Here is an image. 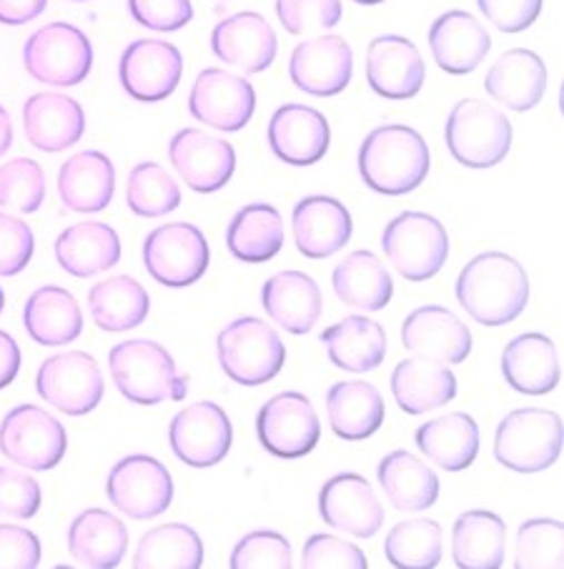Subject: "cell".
Wrapping results in <instances>:
<instances>
[{
	"mask_svg": "<svg viewBox=\"0 0 564 569\" xmlns=\"http://www.w3.org/2000/svg\"><path fill=\"white\" fill-rule=\"evenodd\" d=\"M457 299L482 327H507L527 309V271L509 253H479L459 273Z\"/></svg>",
	"mask_w": 564,
	"mask_h": 569,
	"instance_id": "6da1fadb",
	"label": "cell"
},
{
	"mask_svg": "<svg viewBox=\"0 0 564 569\" xmlns=\"http://www.w3.org/2000/svg\"><path fill=\"white\" fill-rule=\"evenodd\" d=\"M429 146L409 126L389 123L362 141L359 173L372 191L404 196L417 191L429 173Z\"/></svg>",
	"mask_w": 564,
	"mask_h": 569,
	"instance_id": "7a4b0ae2",
	"label": "cell"
},
{
	"mask_svg": "<svg viewBox=\"0 0 564 569\" xmlns=\"http://www.w3.org/2000/svg\"><path fill=\"white\" fill-rule=\"evenodd\" d=\"M108 369L116 389L133 405L154 407L188 395V379L178 375L174 357L151 339L121 341L108 355Z\"/></svg>",
	"mask_w": 564,
	"mask_h": 569,
	"instance_id": "3957f363",
	"label": "cell"
},
{
	"mask_svg": "<svg viewBox=\"0 0 564 569\" xmlns=\"http://www.w3.org/2000/svg\"><path fill=\"white\" fill-rule=\"evenodd\" d=\"M564 447V425L557 411L514 409L499 421L494 457L520 475H537L557 462Z\"/></svg>",
	"mask_w": 564,
	"mask_h": 569,
	"instance_id": "277c9868",
	"label": "cell"
},
{
	"mask_svg": "<svg viewBox=\"0 0 564 569\" xmlns=\"http://www.w3.org/2000/svg\"><path fill=\"white\" fill-rule=\"evenodd\" d=\"M449 153L467 169H492L512 149V123L499 108L479 98H464L452 108L444 129Z\"/></svg>",
	"mask_w": 564,
	"mask_h": 569,
	"instance_id": "5b68a950",
	"label": "cell"
},
{
	"mask_svg": "<svg viewBox=\"0 0 564 569\" xmlns=\"http://www.w3.org/2000/svg\"><path fill=\"white\" fill-rule=\"evenodd\" d=\"M216 355L224 375L241 387H261L286 365L281 337L256 317H241L221 329Z\"/></svg>",
	"mask_w": 564,
	"mask_h": 569,
	"instance_id": "8992f818",
	"label": "cell"
},
{
	"mask_svg": "<svg viewBox=\"0 0 564 569\" xmlns=\"http://www.w3.org/2000/svg\"><path fill=\"white\" fill-rule=\"evenodd\" d=\"M384 257L407 281L437 277L449 257V237L442 221L422 211H404L382 233Z\"/></svg>",
	"mask_w": 564,
	"mask_h": 569,
	"instance_id": "52a82bcc",
	"label": "cell"
},
{
	"mask_svg": "<svg viewBox=\"0 0 564 569\" xmlns=\"http://www.w3.org/2000/svg\"><path fill=\"white\" fill-rule=\"evenodd\" d=\"M23 63L38 83L71 88L91 73L93 46L81 28L48 23L26 41Z\"/></svg>",
	"mask_w": 564,
	"mask_h": 569,
	"instance_id": "ba28073f",
	"label": "cell"
},
{
	"mask_svg": "<svg viewBox=\"0 0 564 569\" xmlns=\"http://www.w3.org/2000/svg\"><path fill=\"white\" fill-rule=\"evenodd\" d=\"M209 241L199 226L178 221L164 223L144 241V263L154 281L184 289L199 281L209 269Z\"/></svg>",
	"mask_w": 564,
	"mask_h": 569,
	"instance_id": "9c48e42d",
	"label": "cell"
},
{
	"mask_svg": "<svg viewBox=\"0 0 564 569\" xmlns=\"http://www.w3.org/2000/svg\"><path fill=\"white\" fill-rule=\"evenodd\" d=\"M68 435L61 421L36 405H21L0 421V451L8 462L31 472H46L61 465Z\"/></svg>",
	"mask_w": 564,
	"mask_h": 569,
	"instance_id": "30bf717a",
	"label": "cell"
},
{
	"mask_svg": "<svg viewBox=\"0 0 564 569\" xmlns=\"http://www.w3.org/2000/svg\"><path fill=\"white\" fill-rule=\"evenodd\" d=\"M43 401L68 417H83L103 399V375L98 361L86 351H63L46 359L36 377Z\"/></svg>",
	"mask_w": 564,
	"mask_h": 569,
	"instance_id": "8fae6325",
	"label": "cell"
},
{
	"mask_svg": "<svg viewBox=\"0 0 564 569\" xmlns=\"http://www.w3.org/2000/svg\"><path fill=\"white\" fill-rule=\"evenodd\" d=\"M106 492L118 512L146 522L161 517L174 502V479L158 459L131 455L108 475Z\"/></svg>",
	"mask_w": 564,
	"mask_h": 569,
	"instance_id": "7c38bea8",
	"label": "cell"
},
{
	"mask_svg": "<svg viewBox=\"0 0 564 569\" xmlns=\"http://www.w3.org/2000/svg\"><path fill=\"white\" fill-rule=\"evenodd\" d=\"M261 447L279 459H301L321 439V421L309 397L299 391H281L256 415Z\"/></svg>",
	"mask_w": 564,
	"mask_h": 569,
	"instance_id": "4fadbf2b",
	"label": "cell"
},
{
	"mask_svg": "<svg viewBox=\"0 0 564 569\" xmlns=\"http://www.w3.org/2000/svg\"><path fill=\"white\" fill-rule=\"evenodd\" d=\"M188 111L196 121L211 126L216 131L236 133L251 121L256 111V91L246 78L224 71V68H206L196 76Z\"/></svg>",
	"mask_w": 564,
	"mask_h": 569,
	"instance_id": "5bb4252c",
	"label": "cell"
},
{
	"mask_svg": "<svg viewBox=\"0 0 564 569\" xmlns=\"http://www.w3.org/2000/svg\"><path fill=\"white\" fill-rule=\"evenodd\" d=\"M234 429L229 415L214 401H196L174 417L168 441L184 465L206 469L219 465L229 455Z\"/></svg>",
	"mask_w": 564,
	"mask_h": 569,
	"instance_id": "9a60e30c",
	"label": "cell"
},
{
	"mask_svg": "<svg viewBox=\"0 0 564 569\" xmlns=\"http://www.w3.org/2000/svg\"><path fill=\"white\" fill-rule=\"evenodd\" d=\"M123 91L141 103H158L171 96L184 76V56L174 43L141 38L126 48L118 63Z\"/></svg>",
	"mask_w": 564,
	"mask_h": 569,
	"instance_id": "2e32d148",
	"label": "cell"
},
{
	"mask_svg": "<svg viewBox=\"0 0 564 569\" xmlns=\"http://www.w3.org/2000/svg\"><path fill=\"white\" fill-rule=\"evenodd\" d=\"M168 159L188 189L199 193L221 191L236 171L234 146L199 129L178 131L168 143Z\"/></svg>",
	"mask_w": 564,
	"mask_h": 569,
	"instance_id": "e0dca14e",
	"label": "cell"
},
{
	"mask_svg": "<svg viewBox=\"0 0 564 569\" xmlns=\"http://www.w3.org/2000/svg\"><path fill=\"white\" fill-rule=\"evenodd\" d=\"M352 73L354 53L342 36H316L301 41L289 61L291 83L316 98L339 96L349 86Z\"/></svg>",
	"mask_w": 564,
	"mask_h": 569,
	"instance_id": "ac0fdd59",
	"label": "cell"
},
{
	"mask_svg": "<svg viewBox=\"0 0 564 569\" xmlns=\"http://www.w3.org/2000/svg\"><path fill=\"white\" fill-rule=\"evenodd\" d=\"M427 78L419 48L404 36H379L366 48V81L387 101H409Z\"/></svg>",
	"mask_w": 564,
	"mask_h": 569,
	"instance_id": "d6986e66",
	"label": "cell"
},
{
	"mask_svg": "<svg viewBox=\"0 0 564 569\" xmlns=\"http://www.w3.org/2000/svg\"><path fill=\"white\" fill-rule=\"evenodd\" d=\"M319 515L332 529L369 539L384 525V507L362 475H336L321 487Z\"/></svg>",
	"mask_w": 564,
	"mask_h": 569,
	"instance_id": "ffe728a7",
	"label": "cell"
},
{
	"mask_svg": "<svg viewBox=\"0 0 564 569\" xmlns=\"http://www.w3.org/2000/svg\"><path fill=\"white\" fill-rule=\"evenodd\" d=\"M402 345L417 357L442 361V365H462L472 355V331L457 313L432 303L404 319Z\"/></svg>",
	"mask_w": 564,
	"mask_h": 569,
	"instance_id": "44dd1931",
	"label": "cell"
},
{
	"mask_svg": "<svg viewBox=\"0 0 564 569\" xmlns=\"http://www.w3.org/2000/svg\"><path fill=\"white\" fill-rule=\"evenodd\" d=\"M211 51L219 61L241 68L244 73H264L276 61L279 41L274 26L264 16L244 11L216 23Z\"/></svg>",
	"mask_w": 564,
	"mask_h": 569,
	"instance_id": "7402d4cb",
	"label": "cell"
},
{
	"mask_svg": "<svg viewBox=\"0 0 564 569\" xmlns=\"http://www.w3.org/2000/svg\"><path fill=\"white\" fill-rule=\"evenodd\" d=\"M332 129L321 111L304 103L276 108L269 121V146L289 166H314L329 151Z\"/></svg>",
	"mask_w": 564,
	"mask_h": 569,
	"instance_id": "603a6c76",
	"label": "cell"
},
{
	"mask_svg": "<svg viewBox=\"0 0 564 569\" xmlns=\"http://www.w3.org/2000/svg\"><path fill=\"white\" fill-rule=\"evenodd\" d=\"M294 241L306 259L324 261L352 239L354 223L342 201L332 196H306L291 213Z\"/></svg>",
	"mask_w": 564,
	"mask_h": 569,
	"instance_id": "cb8c5ba5",
	"label": "cell"
},
{
	"mask_svg": "<svg viewBox=\"0 0 564 569\" xmlns=\"http://www.w3.org/2000/svg\"><path fill=\"white\" fill-rule=\"evenodd\" d=\"M23 131L38 151L61 153L83 139L86 113L71 96L36 93L23 106Z\"/></svg>",
	"mask_w": 564,
	"mask_h": 569,
	"instance_id": "d4e9b609",
	"label": "cell"
},
{
	"mask_svg": "<svg viewBox=\"0 0 564 569\" xmlns=\"http://www.w3.org/2000/svg\"><path fill=\"white\" fill-rule=\"evenodd\" d=\"M429 48L444 73L467 76L487 58L492 36L472 13L449 11L432 23Z\"/></svg>",
	"mask_w": 564,
	"mask_h": 569,
	"instance_id": "484cf974",
	"label": "cell"
},
{
	"mask_svg": "<svg viewBox=\"0 0 564 569\" xmlns=\"http://www.w3.org/2000/svg\"><path fill=\"white\" fill-rule=\"evenodd\" d=\"M261 307L284 331L309 333L321 319L324 297L319 283L304 271H279L264 283Z\"/></svg>",
	"mask_w": 564,
	"mask_h": 569,
	"instance_id": "4316f807",
	"label": "cell"
},
{
	"mask_svg": "<svg viewBox=\"0 0 564 569\" xmlns=\"http://www.w3.org/2000/svg\"><path fill=\"white\" fill-rule=\"evenodd\" d=\"M484 88L494 101L512 111H532L547 91V66L534 51L512 48L494 61L484 78Z\"/></svg>",
	"mask_w": 564,
	"mask_h": 569,
	"instance_id": "83f0119b",
	"label": "cell"
},
{
	"mask_svg": "<svg viewBox=\"0 0 564 569\" xmlns=\"http://www.w3.org/2000/svg\"><path fill=\"white\" fill-rule=\"evenodd\" d=\"M502 375L520 395H550L560 385L557 347L544 333H522L502 351Z\"/></svg>",
	"mask_w": 564,
	"mask_h": 569,
	"instance_id": "f1b7e54d",
	"label": "cell"
},
{
	"mask_svg": "<svg viewBox=\"0 0 564 569\" xmlns=\"http://www.w3.org/2000/svg\"><path fill=\"white\" fill-rule=\"evenodd\" d=\"M58 267L76 279H91L121 261V239L103 221L68 226L56 239Z\"/></svg>",
	"mask_w": 564,
	"mask_h": 569,
	"instance_id": "f546056e",
	"label": "cell"
},
{
	"mask_svg": "<svg viewBox=\"0 0 564 569\" xmlns=\"http://www.w3.org/2000/svg\"><path fill=\"white\" fill-rule=\"evenodd\" d=\"M392 391L399 409L417 417L449 405L457 397V377L442 361L412 357L392 371Z\"/></svg>",
	"mask_w": 564,
	"mask_h": 569,
	"instance_id": "4dcf8cb0",
	"label": "cell"
},
{
	"mask_svg": "<svg viewBox=\"0 0 564 569\" xmlns=\"http://www.w3.org/2000/svg\"><path fill=\"white\" fill-rule=\"evenodd\" d=\"M116 169L101 151H81L58 171V196L76 213H98L113 199Z\"/></svg>",
	"mask_w": 564,
	"mask_h": 569,
	"instance_id": "1f68e13d",
	"label": "cell"
},
{
	"mask_svg": "<svg viewBox=\"0 0 564 569\" xmlns=\"http://www.w3.org/2000/svg\"><path fill=\"white\" fill-rule=\"evenodd\" d=\"M128 529L106 509H86L68 529V552L81 567L113 569L123 562Z\"/></svg>",
	"mask_w": 564,
	"mask_h": 569,
	"instance_id": "d6a6232c",
	"label": "cell"
},
{
	"mask_svg": "<svg viewBox=\"0 0 564 569\" xmlns=\"http://www.w3.org/2000/svg\"><path fill=\"white\" fill-rule=\"evenodd\" d=\"M23 327L36 345L63 347L81 337L83 311L68 289L41 287L26 301Z\"/></svg>",
	"mask_w": 564,
	"mask_h": 569,
	"instance_id": "836d02e7",
	"label": "cell"
},
{
	"mask_svg": "<svg viewBox=\"0 0 564 569\" xmlns=\"http://www.w3.org/2000/svg\"><path fill=\"white\" fill-rule=\"evenodd\" d=\"M326 415L336 437L364 441L384 425V397L369 381H339L326 395Z\"/></svg>",
	"mask_w": 564,
	"mask_h": 569,
	"instance_id": "e575fe53",
	"label": "cell"
},
{
	"mask_svg": "<svg viewBox=\"0 0 564 569\" xmlns=\"http://www.w3.org/2000/svg\"><path fill=\"white\" fill-rule=\"evenodd\" d=\"M324 347L334 367L366 375L384 365L387 331L366 317H346L324 331Z\"/></svg>",
	"mask_w": 564,
	"mask_h": 569,
	"instance_id": "d590c367",
	"label": "cell"
},
{
	"mask_svg": "<svg viewBox=\"0 0 564 569\" xmlns=\"http://www.w3.org/2000/svg\"><path fill=\"white\" fill-rule=\"evenodd\" d=\"M414 439H417L422 455L442 467L444 472H462L479 455L477 421L469 415H462V411L424 421Z\"/></svg>",
	"mask_w": 564,
	"mask_h": 569,
	"instance_id": "8d00e7d4",
	"label": "cell"
},
{
	"mask_svg": "<svg viewBox=\"0 0 564 569\" xmlns=\"http://www.w3.org/2000/svg\"><path fill=\"white\" fill-rule=\"evenodd\" d=\"M382 492L394 509L402 512H424L439 499V479L412 451H392L376 469Z\"/></svg>",
	"mask_w": 564,
	"mask_h": 569,
	"instance_id": "74e56055",
	"label": "cell"
},
{
	"mask_svg": "<svg viewBox=\"0 0 564 569\" xmlns=\"http://www.w3.org/2000/svg\"><path fill=\"white\" fill-rule=\"evenodd\" d=\"M507 525L487 509L464 512L452 529V557L459 569H499Z\"/></svg>",
	"mask_w": 564,
	"mask_h": 569,
	"instance_id": "f35d334b",
	"label": "cell"
},
{
	"mask_svg": "<svg viewBox=\"0 0 564 569\" xmlns=\"http://www.w3.org/2000/svg\"><path fill=\"white\" fill-rule=\"evenodd\" d=\"M332 287L346 307L382 311L392 301L394 283L387 267L372 251H354L332 273Z\"/></svg>",
	"mask_w": 564,
	"mask_h": 569,
	"instance_id": "ab89813d",
	"label": "cell"
},
{
	"mask_svg": "<svg viewBox=\"0 0 564 569\" xmlns=\"http://www.w3.org/2000/svg\"><path fill=\"white\" fill-rule=\"evenodd\" d=\"M226 247L244 263H266L284 249V219L271 203H249L234 213Z\"/></svg>",
	"mask_w": 564,
	"mask_h": 569,
	"instance_id": "60d3db41",
	"label": "cell"
},
{
	"mask_svg": "<svg viewBox=\"0 0 564 569\" xmlns=\"http://www.w3.org/2000/svg\"><path fill=\"white\" fill-rule=\"evenodd\" d=\"M88 309L98 329L118 333L141 327L151 309V299L133 277H113L98 281L91 289Z\"/></svg>",
	"mask_w": 564,
	"mask_h": 569,
	"instance_id": "b9f144b4",
	"label": "cell"
},
{
	"mask_svg": "<svg viewBox=\"0 0 564 569\" xmlns=\"http://www.w3.org/2000/svg\"><path fill=\"white\" fill-rule=\"evenodd\" d=\"M204 542L188 525H161L146 532L133 555L136 569H199Z\"/></svg>",
	"mask_w": 564,
	"mask_h": 569,
	"instance_id": "7bdbcfd3",
	"label": "cell"
},
{
	"mask_svg": "<svg viewBox=\"0 0 564 569\" xmlns=\"http://www.w3.org/2000/svg\"><path fill=\"white\" fill-rule=\"evenodd\" d=\"M442 527L434 519H407L387 535L384 552L394 567L432 569L444 555Z\"/></svg>",
	"mask_w": 564,
	"mask_h": 569,
	"instance_id": "ee69618b",
	"label": "cell"
},
{
	"mask_svg": "<svg viewBox=\"0 0 564 569\" xmlns=\"http://www.w3.org/2000/svg\"><path fill=\"white\" fill-rule=\"evenodd\" d=\"M126 203L141 219H161L181 206V189L161 163L144 161L128 176Z\"/></svg>",
	"mask_w": 564,
	"mask_h": 569,
	"instance_id": "f6af8a7d",
	"label": "cell"
},
{
	"mask_svg": "<svg viewBox=\"0 0 564 569\" xmlns=\"http://www.w3.org/2000/svg\"><path fill=\"white\" fill-rule=\"evenodd\" d=\"M517 569H562L564 567V529L557 519H530L520 527Z\"/></svg>",
	"mask_w": 564,
	"mask_h": 569,
	"instance_id": "bcb514c9",
	"label": "cell"
},
{
	"mask_svg": "<svg viewBox=\"0 0 564 569\" xmlns=\"http://www.w3.org/2000/svg\"><path fill=\"white\" fill-rule=\"evenodd\" d=\"M46 201V173L31 159H13L0 166V206L36 213Z\"/></svg>",
	"mask_w": 564,
	"mask_h": 569,
	"instance_id": "7dc6e473",
	"label": "cell"
},
{
	"mask_svg": "<svg viewBox=\"0 0 564 569\" xmlns=\"http://www.w3.org/2000/svg\"><path fill=\"white\" fill-rule=\"evenodd\" d=\"M229 565L231 569H289L294 567V552L284 535L264 529L239 539Z\"/></svg>",
	"mask_w": 564,
	"mask_h": 569,
	"instance_id": "c3c4849f",
	"label": "cell"
},
{
	"mask_svg": "<svg viewBox=\"0 0 564 569\" xmlns=\"http://www.w3.org/2000/svg\"><path fill=\"white\" fill-rule=\"evenodd\" d=\"M276 16L291 36L329 31L342 21V0H276Z\"/></svg>",
	"mask_w": 564,
	"mask_h": 569,
	"instance_id": "681fc988",
	"label": "cell"
},
{
	"mask_svg": "<svg viewBox=\"0 0 564 569\" xmlns=\"http://www.w3.org/2000/svg\"><path fill=\"white\" fill-rule=\"evenodd\" d=\"M43 502L41 485L13 467H0V519H31Z\"/></svg>",
	"mask_w": 564,
	"mask_h": 569,
	"instance_id": "f907efd6",
	"label": "cell"
},
{
	"mask_svg": "<svg viewBox=\"0 0 564 569\" xmlns=\"http://www.w3.org/2000/svg\"><path fill=\"white\" fill-rule=\"evenodd\" d=\"M366 555L359 547L334 535H314L304 545V569H366Z\"/></svg>",
	"mask_w": 564,
	"mask_h": 569,
	"instance_id": "816d5d0a",
	"label": "cell"
},
{
	"mask_svg": "<svg viewBox=\"0 0 564 569\" xmlns=\"http://www.w3.org/2000/svg\"><path fill=\"white\" fill-rule=\"evenodd\" d=\"M36 239L31 226L16 216L0 213V277H16L33 259Z\"/></svg>",
	"mask_w": 564,
	"mask_h": 569,
	"instance_id": "f5cc1de1",
	"label": "cell"
},
{
	"mask_svg": "<svg viewBox=\"0 0 564 569\" xmlns=\"http://www.w3.org/2000/svg\"><path fill=\"white\" fill-rule=\"evenodd\" d=\"M128 11L136 23L158 33L181 31L194 18L191 0H128Z\"/></svg>",
	"mask_w": 564,
	"mask_h": 569,
	"instance_id": "db71d44e",
	"label": "cell"
},
{
	"mask_svg": "<svg viewBox=\"0 0 564 569\" xmlns=\"http://www.w3.org/2000/svg\"><path fill=\"white\" fill-rule=\"evenodd\" d=\"M482 16L502 33H522L542 16L544 0H477Z\"/></svg>",
	"mask_w": 564,
	"mask_h": 569,
	"instance_id": "11a10c76",
	"label": "cell"
},
{
	"mask_svg": "<svg viewBox=\"0 0 564 569\" xmlns=\"http://www.w3.org/2000/svg\"><path fill=\"white\" fill-rule=\"evenodd\" d=\"M41 565V539L31 529L0 525V569H36Z\"/></svg>",
	"mask_w": 564,
	"mask_h": 569,
	"instance_id": "9f6ffc18",
	"label": "cell"
},
{
	"mask_svg": "<svg viewBox=\"0 0 564 569\" xmlns=\"http://www.w3.org/2000/svg\"><path fill=\"white\" fill-rule=\"evenodd\" d=\"M48 0H0V23L26 26L46 11Z\"/></svg>",
	"mask_w": 564,
	"mask_h": 569,
	"instance_id": "6f0895ef",
	"label": "cell"
},
{
	"mask_svg": "<svg viewBox=\"0 0 564 569\" xmlns=\"http://www.w3.org/2000/svg\"><path fill=\"white\" fill-rule=\"evenodd\" d=\"M18 371H21V347L11 333L0 331V389L13 385Z\"/></svg>",
	"mask_w": 564,
	"mask_h": 569,
	"instance_id": "680465c9",
	"label": "cell"
},
{
	"mask_svg": "<svg viewBox=\"0 0 564 569\" xmlns=\"http://www.w3.org/2000/svg\"><path fill=\"white\" fill-rule=\"evenodd\" d=\"M11 146H13V121H11V113L0 106V159H3Z\"/></svg>",
	"mask_w": 564,
	"mask_h": 569,
	"instance_id": "91938a15",
	"label": "cell"
},
{
	"mask_svg": "<svg viewBox=\"0 0 564 569\" xmlns=\"http://www.w3.org/2000/svg\"><path fill=\"white\" fill-rule=\"evenodd\" d=\"M354 3H359V6H379V3H384V0H354Z\"/></svg>",
	"mask_w": 564,
	"mask_h": 569,
	"instance_id": "94428289",
	"label": "cell"
},
{
	"mask_svg": "<svg viewBox=\"0 0 564 569\" xmlns=\"http://www.w3.org/2000/svg\"><path fill=\"white\" fill-rule=\"evenodd\" d=\"M3 309H6V293L0 289V313H3Z\"/></svg>",
	"mask_w": 564,
	"mask_h": 569,
	"instance_id": "6125c7cd",
	"label": "cell"
},
{
	"mask_svg": "<svg viewBox=\"0 0 564 569\" xmlns=\"http://www.w3.org/2000/svg\"><path fill=\"white\" fill-rule=\"evenodd\" d=\"M76 3H83V0H76Z\"/></svg>",
	"mask_w": 564,
	"mask_h": 569,
	"instance_id": "be15d7a7",
	"label": "cell"
}]
</instances>
